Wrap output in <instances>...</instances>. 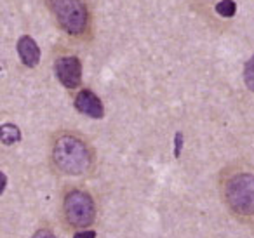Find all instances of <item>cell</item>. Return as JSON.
I'll return each instance as SVG.
<instances>
[{"label": "cell", "mask_w": 254, "mask_h": 238, "mask_svg": "<svg viewBox=\"0 0 254 238\" xmlns=\"http://www.w3.org/2000/svg\"><path fill=\"white\" fill-rule=\"evenodd\" d=\"M53 160L66 176H84L91 169L92 155L82 139L75 136H61L54 143Z\"/></svg>", "instance_id": "obj_1"}, {"label": "cell", "mask_w": 254, "mask_h": 238, "mask_svg": "<svg viewBox=\"0 0 254 238\" xmlns=\"http://www.w3.org/2000/svg\"><path fill=\"white\" fill-rule=\"evenodd\" d=\"M60 26L70 35H82L87 28V7L82 0H47Z\"/></svg>", "instance_id": "obj_2"}, {"label": "cell", "mask_w": 254, "mask_h": 238, "mask_svg": "<svg viewBox=\"0 0 254 238\" xmlns=\"http://www.w3.org/2000/svg\"><path fill=\"white\" fill-rule=\"evenodd\" d=\"M225 196L228 205L242 216L254 214V176L237 174L226 182Z\"/></svg>", "instance_id": "obj_3"}, {"label": "cell", "mask_w": 254, "mask_h": 238, "mask_svg": "<svg viewBox=\"0 0 254 238\" xmlns=\"http://www.w3.org/2000/svg\"><path fill=\"white\" fill-rule=\"evenodd\" d=\"M64 214L71 226L85 228L94 223L96 219V205L89 193L73 189L64 198Z\"/></svg>", "instance_id": "obj_4"}, {"label": "cell", "mask_w": 254, "mask_h": 238, "mask_svg": "<svg viewBox=\"0 0 254 238\" xmlns=\"http://www.w3.org/2000/svg\"><path fill=\"white\" fill-rule=\"evenodd\" d=\"M56 77L66 89H75L82 82V63L77 56L60 58L54 64Z\"/></svg>", "instance_id": "obj_5"}, {"label": "cell", "mask_w": 254, "mask_h": 238, "mask_svg": "<svg viewBox=\"0 0 254 238\" xmlns=\"http://www.w3.org/2000/svg\"><path fill=\"white\" fill-rule=\"evenodd\" d=\"M75 108L78 110L84 115L91 117V119H103L105 115V108H103V103L98 96L92 91L85 89V91H80L75 98Z\"/></svg>", "instance_id": "obj_6"}, {"label": "cell", "mask_w": 254, "mask_h": 238, "mask_svg": "<svg viewBox=\"0 0 254 238\" xmlns=\"http://www.w3.org/2000/svg\"><path fill=\"white\" fill-rule=\"evenodd\" d=\"M18 54L25 66L35 68L40 61V47L30 35H23L18 40Z\"/></svg>", "instance_id": "obj_7"}, {"label": "cell", "mask_w": 254, "mask_h": 238, "mask_svg": "<svg viewBox=\"0 0 254 238\" xmlns=\"http://www.w3.org/2000/svg\"><path fill=\"white\" fill-rule=\"evenodd\" d=\"M0 141L7 146L14 143H19L21 141V130H19L18 125L14 123H4V125H0Z\"/></svg>", "instance_id": "obj_8"}, {"label": "cell", "mask_w": 254, "mask_h": 238, "mask_svg": "<svg viewBox=\"0 0 254 238\" xmlns=\"http://www.w3.org/2000/svg\"><path fill=\"white\" fill-rule=\"evenodd\" d=\"M216 12L223 18H232L237 12V5L233 0H221L219 4H216Z\"/></svg>", "instance_id": "obj_9"}, {"label": "cell", "mask_w": 254, "mask_h": 238, "mask_svg": "<svg viewBox=\"0 0 254 238\" xmlns=\"http://www.w3.org/2000/svg\"><path fill=\"white\" fill-rule=\"evenodd\" d=\"M244 82L246 87L254 92V56H251V60L244 66Z\"/></svg>", "instance_id": "obj_10"}, {"label": "cell", "mask_w": 254, "mask_h": 238, "mask_svg": "<svg viewBox=\"0 0 254 238\" xmlns=\"http://www.w3.org/2000/svg\"><path fill=\"white\" fill-rule=\"evenodd\" d=\"M181 148H183V134L178 132L176 137H174V157H180L181 155Z\"/></svg>", "instance_id": "obj_11"}, {"label": "cell", "mask_w": 254, "mask_h": 238, "mask_svg": "<svg viewBox=\"0 0 254 238\" xmlns=\"http://www.w3.org/2000/svg\"><path fill=\"white\" fill-rule=\"evenodd\" d=\"M32 238H58L51 230H39Z\"/></svg>", "instance_id": "obj_12"}, {"label": "cell", "mask_w": 254, "mask_h": 238, "mask_svg": "<svg viewBox=\"0 0 254 238\" xmlns=\"http://www.w3.org/2000/svg\"><path fill=\"white\" fill-rule=\"evenodd\" d=\"M73 238H96V231L94 230H87V231H78L73 235Z\"/></svg>", "instance_id": "obj_13"}, {"label": "cell", "mask_w": 254, "mask_h": 238, "mask_svg": "<svg viewBox=\"0 0 254 238\" xmlns=\"http://www.w3.org/2000/svg\"><path fill=\"white\" fill-rule=\"evenodd\" d=\"M5 186H7V176L4 172H0V195L5 191Z\"/></svg>", "instance_id": "obj_14"}]
</instances>
